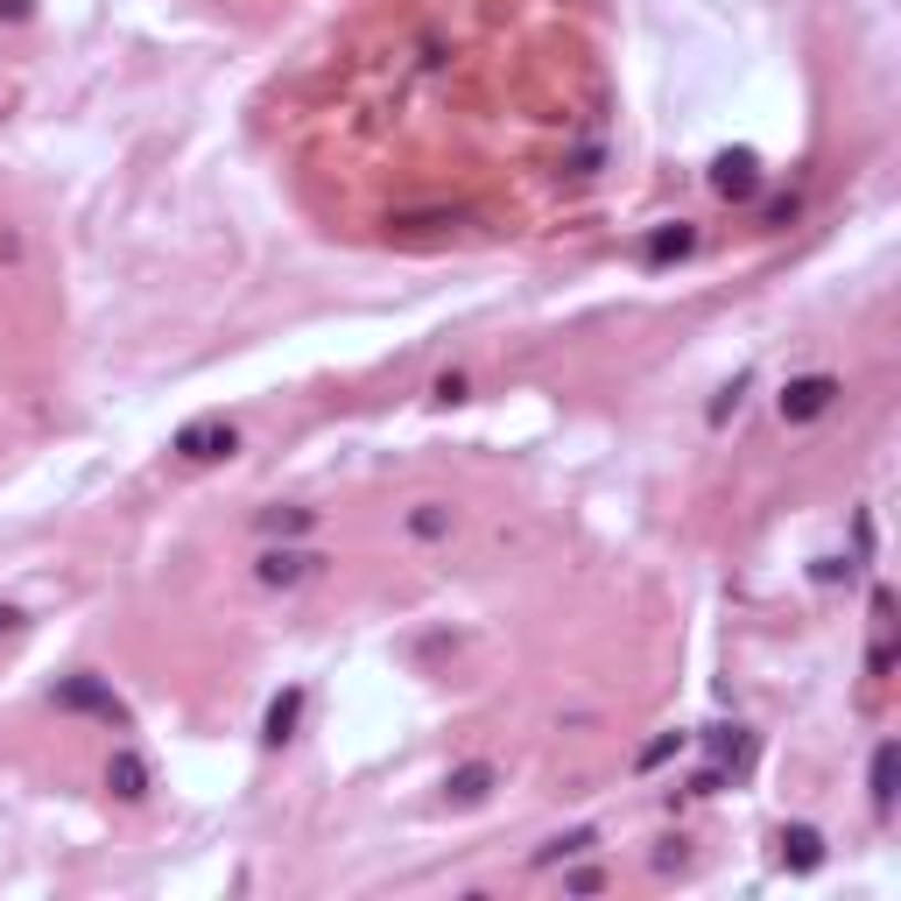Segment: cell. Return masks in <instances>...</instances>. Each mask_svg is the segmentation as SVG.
Returning a JSON list of instances; mask_svg holds the SVG:
<instances>
[{
	"label": "cell",
	"mask_w": 901,
	"mask_h": 901,
	"mask_svg": "<svg viewBox=\"0 0 901 901\" xmlns=\"http://www.w3.org/2000/svg\"><path fill=\"white\" fill-rule=\"evenodd\" d=\"M233 451H240V430L226 423V416H205V423L177 430V458H190V465H219V458H233Z\"/></svg>",
	"instance_id": "obj_2"
},
{
	"label": "cell",
	"mask_w": 901,
	"mask_h": 901,
	"mask_svg": "<svg viewBox=\"0 0 901 901\" xmlns=\"http://www.w3.org/2000/svg\"><path fill=\"white\" fill-rule=\"evenodd\" d=\"M486 782H493V768H458L451 775V796L458 803H479V796H486Z\"/></svg>",
	"instance_id": "obj_7"
},
{
	"label": "cell",
	"mask_w": 901,
	"mask_h": 901,
	"mask_svg": "<svg viewBox=\"0 0 901 901\" xmlns=\"http://www.w3.org/2000/svg\"><path fill=\"white\" fill-rule=\"evenodd\" d=\"M324 570H332V557H324V549H290V543H268L261 557H254V578L268 585V591H296V585H317Z\"/></svg>",
	"instance_id": "obj_1"
},
{
	"label": "cell",
	"mask_w": 901,
	"mask_h": 901,
	"mask_svg": "<svg viewBox=\"0 0 901 901\" xmlns=\"http://www.w3.org/2000/svg\"><path fill=\"white\" fill-rule=\"evenodd\" d=\"M888 775H894V746H880V754H873V817H880V824H888V810H894Z\"/></svg>",
	"instance_id": "obj_6"
},
{
	"label": "cell",
	"mask_w": 901,
	"mask_h": 901,
	"mask_svg": "<svg viewBox=\"0 0 901 901\" xmlns=\"http://www.w3.org/2000/svg\"><path fill=\"white\" fill-rule=\"evenodd\" d=\"M106 782H113V796H127V803H142V796H148V768H142L134 754H113Z\"/></svg>",
	"instance_id": "obj_4"
},
{
	"label": "cell",
	"mask_w": 901,
	"mask_h": 901,
	"mask_svg": "<svg viewBox=\"0 0 901 901\" xmlns=\"http://www.w3.org/2000/svg\"><path fill=\"white\" fill-rule=\"evenodd\" d=\"M317 514L311 507H290V514H261V535H296V528H311Z\"/></svg>",
	"instance_id": "obj_8"
},
{
	"label": "cell",
	"mask_w": 901,
	"mask_h": 901,
	"mask_svg": "<svg viewBox=\"0 0 901 901\" xmlns=\"http://www.w3.org/2000/svg\"><path fill=\"white\" fill-rule=\"evenodd\" d=\"M296 712H303V690H290V704H275V712H268V740H290Z\"/></svg>",
	"instance_id": "obj_9"
},
{
	"label": "cell",
	"mask_w": 901,
	"mask_h": 901,
	"mask_svg": "<svg viewBox=\"0 0 901 901\" xmlns=\"http://www.w3.org/2000/svg\"><path fill=\"white\" fill-rule=\"evenodd\" d=\"M14 627H22V606H8V599H0V635H14Z\"/></svg>",
	"instance_id": "obj_11"
},
{
	"label": "cell",
	"mask_w": 901,
	"mask_h": 901,
	"mask_svg": "<svg viewBox=\"0 0 901 901\" xmlns=\"http://www.w3.org/2000/svg\"><path fill=\"white\" fill-rule=\"evenodd\" d=\"M838 409V374H803L782 388V423H817Z\"/></svg>",
	"instance_id": "obj_3"
},
{
	"label": "cell",
	"mask_w": 901,
	"mask_h": 901,
	"mask_svg": "<svg viewBox=\"0 0 901 901\" xmlns=\"http://www.w3.org/2000/svg\"><path fill=\"white\" fill-rule=\"evenodd\" d=\"M409 535H416V543H437V535H451V507H444V501H423V507L409 514Z\"/></svg>",
	"instance_id": "obj_5"
},
{
	"label": "cell",
	"mask_w": 901,
	"mask_h": 901,
	"mask_svg": "<svg viewBox=\"0 0 901 901\" xmlns=\"http://www.w3.org/2000/svg\"><path fill=\"white\" fill-rule=\"evenodd\" d=\"M725 198H733V190H754V177H746V163H719V177H712Z\"/></svg>",
	"instance_id": "obj_10"
}]
</instances>
